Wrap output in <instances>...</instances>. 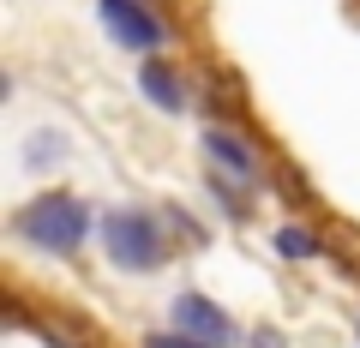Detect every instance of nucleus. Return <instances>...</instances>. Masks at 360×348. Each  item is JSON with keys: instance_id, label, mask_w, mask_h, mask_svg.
<instances>
[{"instance_id": "nucleus-1", "label": "nucleus", "mask_w": 360, "mask_h": 348, "mask_svg": "<svg viewBox=\"0 0 360 348\" xmlns=\"http://www.w3.org/2000/svg\"><path fill=\"white\" fill-rule=\"evenodd\" d=\"M18 234L30 246H42V252H78L90 234V210L66 193H42L37 205L18 210Z\"/></svg>"}, {"instance_id": "nucleus-2", "label": "nucleus", "mask_w": 360, "mask_h": 348, "mask_svg": "<svg viewBox=\"0 0 360 348\" xmlns=\"http://www.w3.org/2000/svg\"><path fill=\"white\" fill-rule=\"evenodd\" d=\"M103 246H108V258H115L120 271H156L168 258L162 228H156V217H144V210H108L103 217Z\"/></svg>"}, {"instance_id": "nucleus-3", "label": "nucleus", "mask_w": 360, "mask_h": 348, "mask_svg": "<svg viewBox=\"0 0 360 348\" xmlns=\"http://www.w3.org/2000/svg\"><path fill=\"white\" fill-rule=\"evenodd\" d=\"M96 13H103L108 30H115V42H127V49H139V54L162 42V25L144 13V0H96Z\"/></svg>"}, {"instance_id": "nucleus-4", "label": "nucleus", "mask_w": 360, "mask_h": 348, "mask_svg": "<svg viewBox=\"0 0 360 348\" xmlns=\"http://www.w3.org/2000/svg\"><path fill=\"white\" fill-rule=\"evenodd\" d=\"M174 318H180V330H193L198 342H210V348L234 342V324H229V312H222V307H210L205 295H180V300H174Z\"/></svg>"}, {"instance_id": "nucleus-5", "label": "nucleus", "mask_w": 360, "mask_h": 348, "mask_svg": "<svg viewBox=\"0 0 360 348\" xmlns=\"http://www.w3.org/2000/svg\"><path fill=\"white\" fill-rule=\"evenodd\" d=\"M139 91L150 96L156 108H168V115L186 108V84H180V72H174L168 60H144V66H139Z\"/></svg>"}, {"instance_id": "nucleus-6", "label": "nucleus", "mask_w": 360, "mask_h": 348, "mask_svg": "<svg viewBox=\"0 0 360 348\" xmlns=\"http://www.w3.org/2000/svg\"><path fill=\"white\" fill-rule=\"evenodd\" d=\"M205 150H210V162H222L229 174H240V181L252 174V150H246L240 138H229V132H210V138H205Z\"/></svg>"}, {"instance_id": "nucleus-7", "label": "nucleus", "mask_w": 360, "mask_h": 348, "mask_svg": "<svg viewBox=\"0 0 360 348\" xmlns=\"http://www.w3.org/2000/svg\"><path fill=\"white\" fill-rule=\"evenodd\" d=\"M276 252H283V258H312L319 240H312L307 228H283V234H276Z\"/></svg>"}, {"instance_id": "nucleus-8", "label": "nucleus", "mask_w": 360, "mask_h": 348, "mask_svg": "<svg viewBox=\"0 0 360 348\" xmlns=\"http://www.w3.org/2000/svg\"><path fill=\"white\" fill-rule=\"evenodd\" d=\"M25 162H30V168L60 162V132H37V138H30V150H25Z\"/></svg>"}, {"instance_id": "nucleus-9", "label": "nucleus", "mask_w": 360, "mask_h": 348, "mask_svg": "<svg viewBox=\"0 0 360 348\" xmlns=\"http://www.w3.org/2000/svg\"><path fill=\"white\" fill-rule=\"evenodd\" d=\"M210 103H217L222 115H234V108H240L246 96H240V84H234V78H217V96H210Z\"/></svg>"}, {"instance_id": "nucleus-10", "label": "nucleus", "mask_w": 360, "mask_h": 348, "mask_svg": "<svg viewBox=\"0 0 360 348\" xmlns=\"http://www.w3.org/2000/svg\"><path fill=\"white\" fill-rule=\"evenodd\" d=\"M150 348H210V342H198V336L193 342H186V336H150Z\"/></svg>"}]
</instances>
